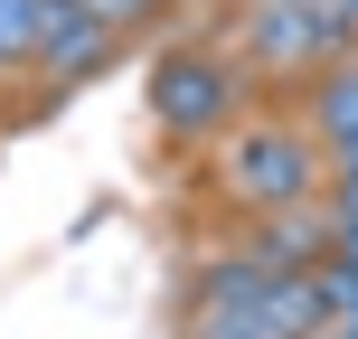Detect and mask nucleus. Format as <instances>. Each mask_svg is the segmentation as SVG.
Returning a JSON list of instances; mask_svg holds the SVG:
<instances>
[{
    "mask_svg": "<svg viewBox=\"0 0 358 339\" xmlns=\"http://www.w3.org/2000/svg\"><path fill=\"white\" fill-rule=\"evenodd\" d=\"M208 330H255V339H321L330 292L321 273H273V264H217L198 292Z\"/></svg>",
    "mask_w": 358,
    "mask_h": 339,
    "instance_id": "nucleus-1",
    "label": "nucleus"
},
{
    "mask_svg": "<svg viewBox=\"0 0 358 339\" xmlns=\"http://www.w3.org/2000/svg\"><path fill=\"white\" fill-rule=\"evenodd\" d=\"M330 254V226L321 217H302V208H264V226H255V264H273V273H311Z\"/></svg>",
    "mask_w": 358,
    "mask_h": 339,
    "instance_id": "nucleus-6",
    "label": "nucleus"
},
{
    "mask_svg": "<svg viewBox=\"0 0 358 339\" xmlns=\"http://www.w3.org/2000/svg\"><path fill=\"white\" fill-rule=\"evenodd\" d=\"M245 48H255L264 75H321L330 57L349 48V19L321 10V0H264V19L245 29Z\"/></svg>",
    "mask_w": 358,
    "mask_h": 339,
    "instance_id": "nucleus-4",
    "label": "nucleus"
},
{
    "mask_svg": "<svg viewBox=\"0 0 358 339\" xmlns=\"http://www.w3.org/2000/svg\"><path fill=\"white\" fill-rule=\"evenodd\" d=\"M208 339H255V330H208Z\"/></svg>",
    "mask_w": 358,
    "mask_h": 339,
    "instance_id": "nucleus-12",
    "label": "nucleus"
},
{
    "mask_svg": "<svg viewBox=\"0 0 358 339\" xmlns=\"http://www.w3.org/2000/svg\"><path fill=\"white\" fill-rule=\"evenodd\" d=\"M104 38L113 29L85 10V0H48V19H38V57H48L57 75H85L94 57H104Z\"/></svg>",
    "mask_w": 358,
    "mask_h": 339,
    "instance_id": "nucleus-5",
    "label": "nucleus"
},
{
    "mask_svg": "<svg viewBox=\"0 0 358 339\" xmlns=\"http://www.w3.org/2000/svg\"><path fill=\"white\" fill-rule=\"evenodd\" d=\"M236 66L217 48H170L151 57V123H161V142H208V132H227L236 113Z\"/></svg>",
    "mask_w": 358,
    "mask_h": 339,
    "instance_id": "nucleus-3",
    "label": "nucleus"
},
{
    "mask_svg": "<svg viewBox=\"0 0 358 339\" xmlns=\"http://www.w3.org/2000/svg\"><path fill=\"white\" fill-rule=\"evenodd\" d=\"M311 132H321V142H340V132H358V57L340 48L321 66V85H311Z\"/></svg>",
    "mask_w": 358,
    "mask_h": 339,
    "instance_id": "nucleus-7",
    "label": "nucleus"
},
{
    "mask_svg": "<svg viewBox=\"0 0 358 339\" xmlns=\"http://www.w3.org/2000/svg\"><path fill=\"white\" fill-rule=\"evenodd\" d=\"M321 179H330V142L311 123H245L227 142V189L245 198L255 217L264 208H302Z\"/></svg>",
    "mask_w": 358,
    "mask_h": 339,
    "instance_id": "nucleus-2",
    "label": "nucleus"
},
{
    "mask_svg": "<svg viewBox=\"0 0 358 339\" xmlns=\"http://www.w3.org/2000/svg\"><path fill=\"white\" fill-rule=\"evenodd\" d=\"M85 10H94V19H104V29H123V19H142V10H151V0H85Z\"/></svg>",
    "mask_w": 358,
    "mask_h": 339,
    "instance_id": "nucleus-11",
    "label": "nucleus"
},
{
    "mask_svg": "<svg viewBox=\"0 0 358 339\" xmlns=\"http://www.w3.org/2000/svg\"><path fill=\"white\" fill-rule=\"evenodd\" d=\"M38 19H48V0H0V66L38 57Z\"/></svg>",
    "mask_w": 358,
    "mask_h": 339,
    "instance_id": "nucleus-8",
    "label": "nucleus"
},
{
    "mask_svg": "<svg viewBox=\"0 0 358 339\" xmlns=\"http://www.w3.org/2000/svg\"><path fill=\"white\" fill-rule=\"evenodd\" d=\"M330 179H340V189H358V132H340V142H330Z\"/></svg>",
    "mask_w": 358,
    "mask_h": 339,
    "instance_id": "nucleus-10",
    "label": "nucleus"
},
{
    "mask_svg": "<svg viewBox=\"0 0 358 339\" xmlns=\"http://www.w3.org/2000/svg\"><path fill=\"white\" fill-rule=\"evenodd\" d=\"M330 254L358 264V189H340V208H330Z\"/></svg>",
    "mask_w": 358,
    "mask_h": 339,
    "instance_id": "nucleus-9",
    "label": "nucleus"
}]
</instances>
